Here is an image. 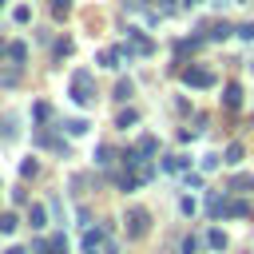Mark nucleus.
<instances>
[{"instance_id":"obj_5","label":"nucleus","mask_w":254,"mask_h":254,"mask_svg":"<svg viewBox=\"0 0 254 254\" xmlns=\"http://www.w3.org/2000/svg\"><path fill=\"white\" fill-rule=\"evenodd\" d=\"M52 8H56V16H64V12H67V0H56Z\"/></svg>"},{"instance_id":"obj_1","label":"nucleus","mask_w":254,"mask_h":254,"mask_svg":"<svg viewBox=\"0 0 254 254\" xmlns=\"http://www.w3.org/2000/svg\"><path fill=\"white\" fill-rule=\"evenodd\" d=\"M187 83H194V87H206V83H214V75H210V71H202V67H194V71H187Z\"/></svg>"},{"instance_id":"obj_2","label":"nucleus","mask_w":254,"mask_h":254,"mask_svg":"<svg viewBox=\"0 0 254 254\" xmlns=\"http://www.w3.org/2000/svg\"><path fill=\"white\" fill-rule=\"evenodd\" d=\"M75 99H79V103H87V99H91V95H87V71H79V75H75Z\"/></svg>"},{"instance_id":"obj_6","label":"nucleus","mask_w":254,"mask_h":254,"mask_svg":"<svg viewBox=\"0 0 254 254\" xmlns=\"http://www.w3.org/2000/svg\"><path fill=\"white\" fill-rule=\"evenodd\" d=\"M8 254H24V250H8Z\"/></svg>"},{"instance_id":"obj_4","label":"nucleus","mask_w":254,"mask_h":254,"mask_svg":"<svg viewBox=\"0 0 254 254\" xmlns=\"http://www.w3.org/2000/svg\"><path fill=\"white\" fill-rule=\"evenodd\" d=\"M242 103V91H238V83H230L226 87V107H238Z\"/></svg>"},{"instance_id":"obj_3","label":"nucleus","mask_w":254,"mask_h":254,"mask_svg":"<svg viewBox=\"0 0 254 254\" xmlns=\"http://www.w3.org/2000/svg\"><path fill=\"white\" fill-rule=\"evenodd\" d=\"M143 230H147V214H143V210H131V234L139 238Z\"/></svg>"}]
</instances>
